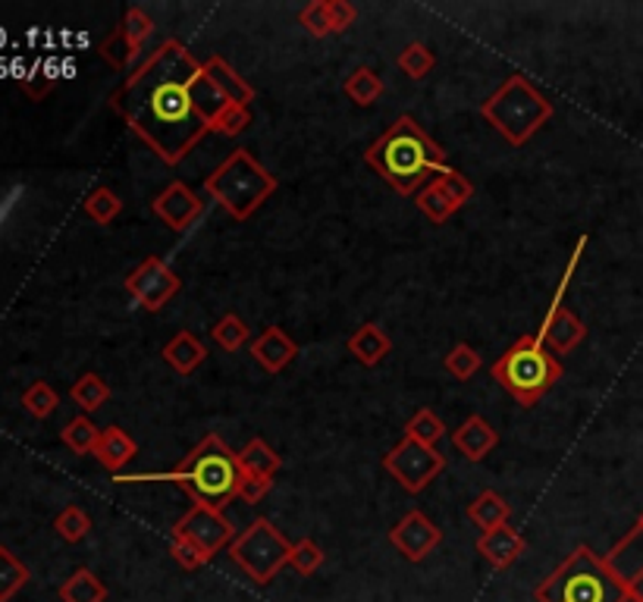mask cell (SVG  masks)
<instances>
[{
  "instance_id": "1",
  "label": "cell",
  "mask_w": 643,
  "mask_h": 602,
  "mask_svg": "<svg viewBox=\"0 0 643 602\" xmlns=\"http://www.w3.org/2000/svg\"><path fill=\"white\" fill-rule=\"evenodd\" d=\"M201 76L205 69L192 61L186 44L170 39L113 95L129 129L166 164H179L210 132L195 101Z\"/></svg>"
},
{
  "instance_id": "2",
  "label": "cell",
  "mask_w": 643,
  "mask_h": 602,
  "mask_svg": "<svg viewBox=\"0 0 643 602\" xmlns=\"http://www.w3.org/2000/svg\"><path fill=\"white\" fill-rule=\"evenodd\" d=\"M117 483H148V480H170L186 490L195 505H208L224 512L232 499H239L242 468L239 458L217 434H208L188 452L170 474H117Z\"/></svg>"
},
{
  "instance_id": "3",
  "label": "cell",
  "mask_w": 643,
  "mask_h": 602,
  "mask_svg": "<svg viewBox=\"0 0 643 602\" xmlns=\"http://www.w3.org/2000/svg\"><path fill=\"white\" fill-rule=\"evenodd\" d=\"M364 161L368 166H374L399 195H417L443 166H449L443 147L415 123V117H399L374 145L364 151Z\"/></svg>"
},
{
  "instance_id": "4",
  "label": "cell",
  "mask_w": 643,
  "mask_h": 602,
  "mask_svg": "<svg viewBox=\"0 0 643 602\" xmlns=\"http://www.w3.org/2000/svg\"><path fill=\"white\" fill-rule=\"evenodd\" d=\"M534 596L537 602H628L622 581L609 568L606 556H597L584 543L537 583Z\"/></svg>"
},
{
  "instance_id": "5",
  "label": "cell",
  "mask_w": 643,
  "mask_h": 602,
  "mask_svg": "<svg viewBox=\"0 0 643 602\" xmlns=\"http://www.w3.org/2000/svg\"><path fill=\"white\" fill-rule=\"evenodd\" d=\"M559 358L540 342L537 332L515 339L493 364V380L515 395L524 408H534L540 398L559 383Z\"/></svg>"
},
{
  "instance_id": "6",
  "label": "cell",
  "mask_w": 643,
  "mask_h": 602,
  "mask_svg": "<svg viewBox=\"0 0 643 602\" xmlns=\"http://www.w3.org/2000/svg\"><path fill=\"white\" fill-rule=\"evenodd\" d=\"M205 191L220 208H227L236 220H249L251 214L276 191V179L251 157L246 147H239L210 173Z\"/></svg>"
},
{
  "instance_id": "7",
  "label": "cell",
  "mask_w": 643,
  "mask_h": 602,
  "mask_svg": "<svg viewBox=\"0 0 643 602\" xmlns=\"http://www.w3.org/2000/svg\"><path fill=\"white\" fill-rule=\"evenodd\" d=\"M480 113L490 120L509 145H524L553 120V105L524 76H512L493 98H487Z\"/></svg>"
},
{
  "instance_id": "8",
  "label": "cell",
  "mask_w": 643,
  "mask_h": 602,
  "mask_svg": "<svg viewBox=\"0 0 643 602\" xmlns=\"http://www.w3.org/2000/svg\"><path fill=\"white\" fill-rule=\"evenodd\" d=\"M232 561L249 574L254 583H268L280 574L283 565H290L292 543L270 524L268 518L251 521L246 534H239L229 546Z\"/></svg>"
},
{
  "instance_id": "9",
  "label": "cell",
  "mask_w": 643,
  "mask_h": 602,
  "mask_svg": "<svg viewBox=\"0 0 643 602\" xmlns=\"http://www.w3.org/2000/svg\"><path fill=\"white\" fill-rule=\"evenodd\" d=\"M584 249H587V236H581L575 251H571V258H568V264H565V273H562L559 286H556V295H553V302H549V308H546V317H543V324H540L537 330L540 342L556 354L575 352L584 339H587V327H584L581 317L568 311L565 302H562V298H565V289H568V283H571V276H575L578 264H581Z\"/></svg>"
},
{
  "instance_id": "10",
  "label": "cell",
  "mask_w": 643,
  "mask_h": 602,
  "mask_svg": "<svg viewBox=\"0 0 643 602\" xmlns=\"http://www.w3.org/2000/svg\"><path fill=\"white\" fill-rule=\"evenodd\" d=\"M386 474L408 493H421L424 486H431V480L446 468V458L439 456L431 446H421L415 439H402L399 446H393L386 458H383Z\"/></svg>"
},
{
  "instance_id": "11",
  "label": "cell",
  "mask_w": 643,
  "mask_h": 602,
  "mask_svg": "<svg viewBox=\"0 0 643 602\" xmlns=\"http://www.w3.org/2000/svg\"><path fill=\"white\" fill-rule=\"evenodd\" d=\"M179 289L183 280L173 273V267H166L164 258H145L126 276V292L151 314L164 311L166 302H173V295H179Z\"/></svg>"
},
{
  "instance_id": "12",
  "label": "cell",
  "mask_w": 643,
  "mask_h": 602,
  "mask_svg": "<svg viewBox=\"0 0 643 602\" xmlns=\"http://www.w3.org/2000/svg\"><path fill=\"white\" fill-rule=\"evenodd\" d=\"M173 537H183V540L195 543L198 549H205L210 559H214L224 546L227 549L232 546L236 527L224 518V512H214L208 505H192L186 515L176 521Z\"/></svg>"
},
{
  "instance_id": "13",
  "label": "cell",
  "mask_w": 643,
  "mask_h": 602,
  "mask_svg": "<svg viewBox=\"0 0 643 602\" xmlns=\"http://www.w3.org/2000/svg\"><path fill=\"white\" fill-rule=\"evenodd\" d=\"M609 568L615 571V578L622 581L628 602H643V527L634 524L622 540L612 546V552L606 556Z\"/></svg>"
},
{
  "instance_id": "14",
  "label": "cell",
  "mask_w": 643,
  "mask_h": 602,
  "mask_svg": "<svg viewBox=\"0 0 643 602\" xmlns=\"http://www.w3.org/2000/svg\"><path fill=\"white\" fill-rule=\"evenodd\" d=\"M390 543L399 549V556H405L408 561H424L443 543V534H439V527L424 512L412 508L390 530Z\"/></svg>"
},
{
  "instance_id": "15",
  "label": "cell",
  "mask_w": 643,
  "mask_h": 602,
  "mask_svg": "<svg viewBox=\"0 0 643 602\" xmlns=\"http://www.w3.org/2000/svg\"><path fill=\"white\" fill-rule=\"evenodd\" d=\"M151 210L164 220L166 227L183 232V229H188L198 217H201L205 205L198 201V195H195L186 183H170V186L151 201Z\"/></svg>"
},
{
  "instance_id": "16",
  "label": "cell",
  "mask_w": 643,
  "mask_h": 602,
  "mask_svg": "<svg viewBox=\"0 0 643 602\" xmlns=\"http://www.w3.org/2000/svg\"><path fill=\"white\" fill-rule=\"evenodd\" d=\"M251 358L268 371V374H283L298 354V346L290 339L283 327H268L258 339H251Z\"/></svg>"
},
{
  "instance_id": "17",
  "label": "cell",
  "mask_w": 643,
  "mask_h": 602,
  "mask_svg": "<svg viewBox=\"0 0 643 602\" xmlns=\"http://www.w3.org/2000/svg\"><path fill=\"white\" fill-rule=\"evenodd\" d=\"M478 552L483 556V559L490 561L497 571H505V568H512V565L527 552V540L521 537L515 527L502 524V527H497V530L480 534Z\"/></svg>"
},
{
  "instance_id": "18",
  "label": "cell",
  "mask_w": 643,
  "mask_h": 602,
  "mask_svg": "<svg viewBox=\"0 0 643 602\" xmlns=\"http://www.w3.org/2000/svg\"><path fill=\"white\" fill-rule=\"evenodd\" d=\"M453 446H456L458 452L468 458V461H483V458L490 456L499 446L497 427H493L487 417L471 415L461 427H458L456 434H453Z\"/></svg>"
},
{
  "instance_id": "19",
  "label": "cell",
  "mask_w": 643,
  "mask_h": 602,
  "mask_svg": "<svg viewBox=\"0 0 643 602\" xmlns=\"http://www.w3.org/2000/svg\"><path fill=\"white\" fill-rule=\"evenodd\" d=\"M164 361L179 376L195 374L205 361H208V346L195 336L192 330H179L164 346Z\"/></svg>"
},
{
  "instance_id": "20",
  "label": "cell",
  "mask_w": 643,
  "mask_h": 602,
  "mask_svg": "<svg viewBox=\"0 0 643 602\" xmlns=\"http://www.w3.org/2000/svg\"><path fill=\"white\" fill-rule=\"evenodd\" d=\"M201 69H205V79L227 98L229 105L249 107L254 101V88L224 57H208V61L201 63Z\"/></svg>"
},
{
  "instance_id": "21",
  "label": "cell",
  "mask_w": 643,
  "mask_h": 602,
  "mask_svg": "<svg viewBox=\"0 0 643 602\" xmlns=\"http://www.w3.org/2000/svg\"><path fill=\"white\" fill-rule=\"evenodd\" d=\"M346 349H349L364 368H374V364H380L386 354L393 352V339H390V332L383 330L380 324H361V327L346 339Z\"/></svg>"
},
{
  "instance_id": "22",
  "label": "cell",
  "mask_w": 643,
  "mask_h": 602,
  "mask_svg": "<svg viewBox=\"0 0 643 602\" xmlns=\"http://www.w3.org/2000/svg\"><path fill=\"white\" fill-rule=\"evenodd\" d=\"M135 456H139V446H135V439L129 437L123 427H105L101 430L95 458L105 464L110 474H123V468Z\"/></svg>"
},
{
  "instance_id": "23",
  "label": "cell",
  "mask_w": 643,
  "mask_h": 602,
  "mask_svg": "<svg viewBox=\"0 0 643 602\" xmlns=\"http://www.w3.org/2000/svg\"><path fill=\"white\" fill-rule=\"evenodd\" d=\"M465 515H468V521H471L475 527H480V530L487 534V530H497V527H502V524H509L512 505L499 496L497 490H483V493L468 505V512H465Z\"/></svg>"
},
{
  "instance_id": "24",
  "label": "cell",
  "mask_w": 643,
  "mask_h": 602,
  "mask_svg": "<svg viewBox=\"0 0 643 602\" xmlns=\"http://www.w3.org/2000/svg\"><path fill=\"white\" fill-rule=\"evenodd\" d=\"M236 458H239V468H242V474H246V478L273 480L276 478V471L283 468V458L276 456V452H273L261 437L251 439L242 452H236Z\"/></svg>"
},
{
  "instance_id": "25",
  "label": "cell",
  "mask_w": 643,
  "mask_h": 602,
  "mask_svg": "<svg viewBox=\"0 0 643 602\" xmlns=\"http://www.w3.org/2000/svg\"><path fill=\"white\" fill-rule=\"evenodd\" d=\"M63 602H107L105 581L91 568H76L66 581L61 583Z\"/></svg>"
},
{
  "instance_id": "26",
  "label": "cell",
  "mask_w": 643,
  "mask_h": 602,
  "mask_svg": "<svg viewBox=\"0 0 643 602\" xmlns=\"http://www.w3.org/2000/svg\"><path fill=\"white\" fill-rule=\"evenodd\" d=\"M342 91H346V98H349L352 105L371 107L383 98L386 85H383V79H380V73H377V69H371V66H358V69H352V76L346 79Z\"/></svg>"
},
{
  "instance_id": "27",
  "label": "cell",
  "mask_w": 643,
  "mask_h": 602,
  "mask_svg": "<svg viewBox=\"0 0 643 602\" xmlns=\"http://www.w3.org/2000/svg\"><path fill=\"white\" fill-rule=\"evenodd\" d=\"M63 446L69 449V452H76V456H95V449H98V439H101V430H98V424L91 420L88 415L73 417V420H66V427L61 430Z\"/></svg>"
},
{
  "instance_id": "28",
  "label": "cell",
  "mask_w": 643,
  "mask_h": 602,
  "mask_svg": "<svg viewBox=\"0 0 643 602\" xmlns=\"http://www.w3.org/2000/svg\"><path fill=\"white\" fill-rule=\"evenodd\" d=\"M210 342L224 352H239L251 346V330L239 314H224L214 327H210Z\"/></svg>"
},
{
  "instance_id": "29",
  "label": "cell",
  "mask_w": 643,
  "mask_h": 602,
  "mask_svg": "<svg viewBox=\"0 0 643 602\" xmlns=\"http://www.w3.org/2000/svg\"><path fill=\"white\" fill-rule=\"evenodd\" d=\"M69 398L83 408L85 415H91L110 402V386L98 374H83L69 386Z\"/></svg>"
},
{
  "instance_id": "30",
  "label": "cell",
  "mask_w": 643,
  "mask_h": 602,
  "mask_svg": "<svg viewBox=\"0 0 643 602\" xmlns=\"http://www.w3.org/2000/svg\"><path fill=\"white\" fill-rule=\"evenodd\" d=\"M415 205H417V210L431 220V223H446L453 214H458V208H456V201L443 191V188L436 186L434 179L427 183V186L421 188L415 195Z\"/></svg>"
},
{
  "instance_id": "31",
  "label": "cell",
  "mask_w": 643,
  "mask_h": 602,
  "mask_svg": "<svg viewBox=\"0 0 643 602\" xmlns=\"http://www.w3.org/2000/svg\"><path fill=\"white\" fill-rule=\"evenodd\" d=\"M395 66L408 76V79H424L431 76L436 66V54L431 44L424 42H412L402 47V54L395 57Z\"/></svg>"
},
{
  "instance_id": "32",
  "label": "cell",
  "mask_w": 643,
  "mask_h": 602,
  "mask_svg": "<svg viewBox=\"0 0 643 602\" xmlns=\"http://www.w3.org/2000/svg\"><path fill=\"white\" fill-rule=\"evenodd\" d=\"M405 437L415 439L421 446L436 449V442L446 437V424L436 417L434 408H417L415 415L408 417V424H405Z\"/></svg>"
},
{
  "instance_id": "33",
  "label": "cell",
  "mask_w": 643,
  "mask_h": 602,
  "mask_svg": "<svg viewBox=\"0 0 643 602\" xmlns=\"http://www.w3.org/2000/svg\"><path fill=\"white\" fill-rule=\"evenodd\" d=\"M85 214L95 220V223H101V227H110L120 214H123V201H120V195L113 191V188L98 186L88 198L83 201Z\"/></svg>"
},
{
  "instance_id": "34",
  "label": "cell",
  "mask_w": 643,
  "mask_h": 602,
  "mask_svg": "<svg viewBox=\"0 0 643 602\" xmlns=\"http://www.w3.org/2000/svg\"><path fill=\"white\" fill-rule=\"evenodd\" d=\"M29 568L7 546H0V602H10L29 583Z\"/></svg>"
},
{
  "instance_id": "35",
  "label": "cell",
  "mask_w": 643,
  "mask_h": 602,
  "mask_svg": "<svg viewBox=\"0 0 643 602\" xmlns=\"http://www.w3.org/2000/svg\"><path fill=\"white\" fill-rule=\"evenodd\" d=\"M98 54H101V57H105V61L110 63L113 69H117V73H123V69H129V66H132V61H135V57H139L142 51H139L135 44L129 42V39H126L123 25H117V29H113V32L107 35L105 42H101V47H98Z\"/></svg>"
},
{
  "instance_id": "36",
  "label": "cell",
  "mask_w": 643,
  "mask_h": 602,
  "mask_svg": "<svg viewBox=\"0 0 643 602\" xmlns=\"http://www.w3.org/2000/svg\"><path fill=\"white\" fill-rule=\"evenodd\" d=\"M443 368H446V374L458 380V383H468L471 376L480 371V354L478 349H471L468 342H456L449 354L443 358Z\"/></svg>"
},
{
  "instance_id": "37",
  "label": "cell",
  "mask_w": 643,
  "mask_h": 602,
  "mask_svg": "<svg viewBox=\"0 0 643 602\" xmlns=\"http://www.w3.org/2000/svg\"><path fill=\"white\" fill-rule=\"evenodd\" d=\"M251 125V113L249 107L242 105H224L214 117H210L208 129L210 132H217V135H227V139H236V135H242L246 129Z\"/></svg>"
},
{
  "instance_id": "38",
  "label": "cell",
  "mask_w": 643,
  "mask_h": 602,
  "mask_svg": "<svg viewBox=\"0 0 643 602\" xmlns=\"http://www.w3.org/2000/svg\"><path fill=\"white\" fill-rule=\"evenodd\" d=\"M54 530L61 534L66 543H83L91 534V518L83 505H66L61 515L54 518Z\"/></svg>"
},
{
  "instance_id": "39",
  "label": "cell",
  "mask_w": 643,
  "mask_h": 602,
  "mask_svg": "<svg viewBox=\"0 0 643 602\" xmlns=\"http://www.w3.org/2000/svg\"><path fill=\"white\" fill-rule=\"evenodd\" d=\"M57 405H61V395L54 393V386H47L44 380L32 383V386L22 393V408L35 417V420H44V417L54 415V412H57Z\"/></svg>"
},
{
  "instance_id": "40",
  "label": "cell",
  "mask_w": 643,
  "mask_h": 602,
  "mask_svg": "<svg viewBox=\"0 0 643 602\" xmlns=\"http://www.w3.org/2000/svg\"><path fill=\"white\" fill-rule=\"evenodd\" d=\"M324 561H327V552H324L312 537H305V540H298L295 546H292L290 568H295L302 578H312V574H317V571L324 568Z\"/></svg>"
},
{
  "instance_id": "41",
  "label": "cell",
  "mask_w": 643,
  "mask_h": 602,
  "mask_svg": "<svg viewBox=\"0 0 643 602\" xmlns=\"http://www.w3.org/2000/svg\"><path fill=\"white\" fill-rule=\"evenodd\" d=\"M434 183L443 188L453 201H456L458 210L465 208V205L475 198V186H471V179H468L465 173H458L456 166H443V169L434 176Z\"/></svg>"
},
{
  "instance_id": "42",
  "label": "cell",
  "mask_w": 643,
  "mask_h": 602,
  "mask_svg": "<svg viewBox=\"0 0 643 602\" xmlns=\"http://www.w3.org/2000/svg\"><path fill=\"white\" fill-rule=\"evenodd\" d=\"M298 22L308 29V35H314V39L333 35L330 0H312V3H305V7H302V13H298Z\"/></svg>"
},
{
  "instance_id": "43",
  "label": "cell",
  "mask_w": 643,
  "mask_h": 602,
  "mask_svg": "<svg viewBox=\"0 0 643 602\" xmlns=\"http://www.w3.org/2000/svg\"><path fill=\"white\" fill-rule=\"evenodd\" d=\"M120 25H123L126 39L135 44L139 51H142V44L148 42V35L154 32V20L148 17L142 7H129V10H126V20L120 22Z\"/></svg>"
},
{
  "instance_id": "44",
  "label": "cell",
  "mask_w": 643,
  "mask_h": 602,
  "mask_svg": "<svg viewBox=\"0 0 643 602\" xmlns=\"http://www.w3.org/2000/svg\"><path fill=\"white\" fill-rule=\"evenodd\" d=\"M170 556H173V561H179L186 571H195V568H205V565H210V556L205 552V549H198L195 543L183 540V537H173L170 540Z\"/></svg>"
},
{
  "instance_id": "45",
  "label": "cell",
  "mask_w": 643,
  "mask_h": 602,
  "mask_svg": "<svg viewBox=\"0 0 643 602\" xmlns=\"http://www.w3.org/2000/svg\"><path fill=\"white\" fill-rule=\"evenodd\" d=\"M330 22L333 35L336 32H349L355 22H358V7L349 3V0H330Z\"/></svg>"
},
{
  "instance_id": "46",
  "label": "cell",
  "mask_w": 643,
  "mask_h": 602,
  "mask_svg": "<svg viewBox=\"0 0 643 602\" xmlns=\"http://www.w3.org/2000/svg\"><path fill=\"white\" fill-rule=\"evenodd\" d=\"M270 490H273V480L246 478V474H242V483H239V499H242V502H249V505H254V502H261V499L268 496Z\"/></svg>"
},
{
  "instance_id": "47",
  "label": "cell",
  "mask_w": 643,
  "mask_h": 602,
  "mask_svg": "<svg viewBox=\"0 0 643 602\" xmlns=\"http://www.w3.org/2000/svg\"><path fill=\"white\" fill-rule=\"evenodd\" d=\"M22 91L32 98V101H42L44 95L54 88V79H47V76H22Z\"/></svg>"
},
{
  "instance_id": "48",
  "label": "cell",
  "mask_w": 643,
  "mask_h": 602,
  "mask_svg": "<svg viewBox=\"0 0 643 602\" xmlns=\"http://www.w3.org/2000/svg\"><path fill=\"white\" fill-rule=\"evenodd\" d=\"M637 524H641V527H643V515H641V518H637Z\"/></svg>"
}]
</instances>
